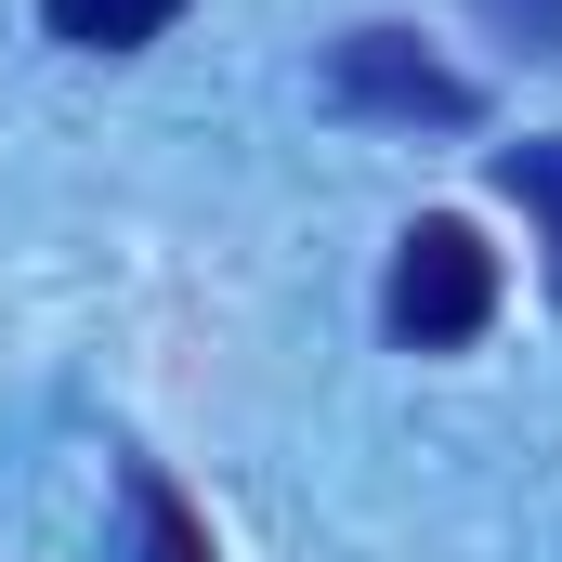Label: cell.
Wrapping results in <instances>:
<instances>
[{
	"mask_svg": "<svg viewBox=\"0 0 562 562\" xmlns=\"http://www.w3.org/2000/svg\"><path fill=\"white\" fill-rule=\"evenodd\" d=\"M132 524H144V562H210V524H196V497H183L157 458H132Z\"/></svg>",
	"mask_w": 562,
	"mask_h": 562,
	"instance_id": "obj_4",
	"label": "cell"
},
{
	"mask_svg": "<svg viewBox=\"0 0 562 562\" xmlns=\"http://www.w3.org/2000/svg\"><path fill=\"white\" fill-rule=\"evenodd\" d=\"M497 183L524 196V223H537V249H550V288H562V132L510 144V157H497Z\"/></svg>",
	"mask_w": 562,
	"mask_h": 562,
	"instance_id": "obj_5",
	"label": "cell"
},
{
	"mask_svg": "<svg viewBox=\"0 0 562 562\" xmlns=\"http://www.w3.org/2000/svg\"><path fill=\"white\" fill-rule=\"evenodd\" d=\"M497 40H524V53H562V0H471Z\"/></svg>",
	"mask_w": 562,
	"mask_h": 562,
	"instance_id": "obj_6",
	"label": "cell"
},
{
	"mask_svg": "<svg viewBox=\"0 0 562 562\" xmlns=\"http://www.w3.org/2000/svg\"><path fill=\"white\" fill-rule=\"evenodd\" d=\"M327 105H340V119H406V132H471V119H484V92H471L445 53H419L406 26H353V40L327 53Z\"/></svg>",
	"mask_w": 562,
	"mask_h": 562,
	"instance_id": "obj_2",
	"label": "cell"
},
{
	"mask_svg": "<svg viewBox=\"0 0 562 562\" xmlns=\"http://www.w3.org/2000/svg\"><path fill=\"white\" fill-rule=\"evenodd\" d=\"M380 327L406 340V353H458V340H484L497 327V249L458 223V210H431L393 236V276H380Z\"/></svg>",
	"mask_w": 562,
	"mask_h": 562,
	"instance_id": "obj_1",
	"label": "cell"
},
{
	"mask_svg": "<svg viewBox=\"0 0 562 562\" xmlns=\"http://www.w3.org/2000/svg\"><path fill=\"white\" fill-rule=\"evenodd\" d=\"M196 0H40V26L66 40V53H144V40H170Z\"/></svg>",
	"mask_w": 562,
	"mask_h": 562,
	"instance_id": "obj_3",
	"label": "cell"
}]
</instances>
